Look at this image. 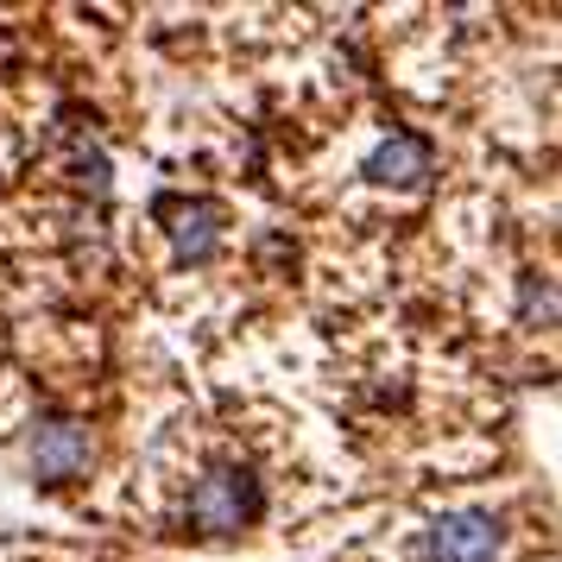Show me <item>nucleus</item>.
Segmentation results:
<instances>
[{
	"label": "nucleus",
	"mask_w": 562,
	"mask_h": 562,
	"mask_svg": "<svg viewBox=\"0 0 562 562\" xmlns=\"http://www.w3.org/2000/svg\"><path fill=\"white\" fill-rule=\"evenodd\" d=\"M259 506H266V493H259V481L247 468H209L203 481L190 486V525H203L215 537L254 525Z\"/></svg>",
	"instance_id": "nucleus-1"
},
{
	"label": "nucleus",
	"mask_w": 562,
	"mask_h": 562,
	"mask_svg": "<svg viewBox=\"0 0 562 562\" xmlns=\"http://www.w3.org/2000/svg\"><path fill=\"white\" fill-rule=\"evenodd\" d=\"M89 430H82L77 417H38V430H32L26 456H32V474L38 481H77L82 468H89Z\"/></svg>",
	"instance_id": "nucleus-3"
},
{
	"label": "nucleus",
	"mask_w": 562,
	"mask_h": 562,
	"mask_svg": "<svg viewBox=\"0 0 562 562\" xmlns=\"http://www.w3.org/2000/svg\"><path fill=\"white\" fill-rule=\"evenodd\" d=\"M417 557L424 562H493L499 557V525L486 512H449V518H436L424 531Z\"/></svg>",
	"instance_id": "nucleus-2"
},
{
	"label": "nucleus",
	"mask_w": 562,
	"mask_h": 562,
	"mask_svg": "<svg viewBox=\"0 0 562 562\" xmlns=\"http://www.w3.org/2000/svg\"><path fill=\"white\" fill-rule=\"evenodd\" d=\"M424 171H430V139H417V133L385 139L380 153L367 158V178H373V183H398V190L424 183Z\"/></svg>",
	"instance_id": "nucleus-5"
},
{
	"label": "nucleus",
	"mask_w": 562,
	"mask_h": 562,
	"mask_svg": "<svg viewBox=\"0 0 562 562\" xmlns=\"http://www.w3.org/2000/svg\"><path fill=\"white\" fill-rule=\"evenodd\" d=\"M158 215H171L165 228L178 240V259H215V247H222V209L215 203H158Z\"/></svg>",
	"instance_id": "nucleus-4"
}]
</instances>
